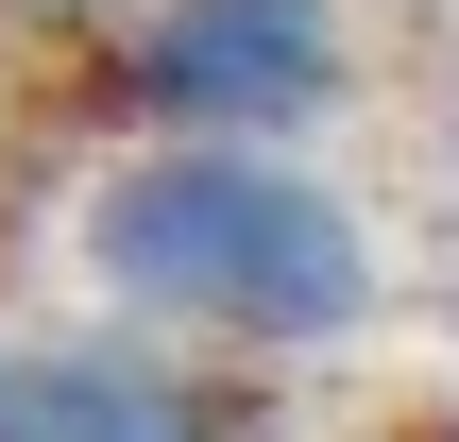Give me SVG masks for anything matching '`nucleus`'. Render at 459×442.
Returning a JSON list of instances; mask_svg holds the SVG:
<instances>
[{"label": "nucleus", "mask_w": 459, "mask_h": 442, "mask_svg": "<svg viewBox=\"0 0 459 442\" xmlns=\"http://www.w3.org/2000/svg\"><path fill=\"white\" fill-rule=\"evenodd\" d=\"M0 442H221L153 341H0Z\"/></svg>", "instance_id": "7ed1b4c3"}, {"label": "nucleus", "mask_w": 459, "mask_h": 442, "mask_svg": "<svg viewBox=\"0 0 459 442\" xmlns=\"http://www.w3.org/2000/svg\"><path fill=\"white\" fill-rule=\"evenodd\" d=\"M119 102H136V136L290 153L358 102V34H341V0H136L119 17Z\"/></svg>", "instance_id": "f03ea898"}, {"label": "nucleus", "mask_w": 459, "mask_h": 442, "mask_svg": "<svg viewBox=\"0 0 459 442\" xmlns=\"http://www.w3.org/2000/svg\"><path fill=\"white\" fill-rule=\"evenodd\" d=\"M85 290L153 341H238V358H324L375 324V238L324 170L221 153V136H136L85 187Z\"/></svg>", "instance_id": "f257e3e1"}, {"label": "nucleus", "mask_w": 459, "mask_h": 442, "mask_svg": "<svg viewBox=\"0 0 459 442\" xmlns=\"http://www.w3.org/2000/svg\"><path fill=\"white\" fill-rule=\"evenodd\" d=\"M0 17H51V34H68V17H136V0H0Z\"/></svg>", "instance_id": "20e7f679"}]
</instances>
